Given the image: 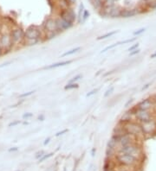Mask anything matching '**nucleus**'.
<instances>
[{
    "mask_svg": "<svg viewBox=\"0 0 156 171\" xmlns=\"http://www.w3.org/2000/svg\"><path fill=\"white\" fill-rule=\"evenodd\" d=\"M45 154V152H44V150H39V151H37V153H36V155H35V158L36 159H40L42 156H44Z\"/></svg>",
    "mask_w": 156,
    "mask_h": 171,
    "instance_id": "33",
    "label": "nucleus"
},
{
    "mask_svg": "<svg viewBox=\"0 0 156 171\" xmlns=\"http://www.w3.org/2000/svg\"><path fill=\"white\" fill-rule=\"evenodd\" d=\"M14 43L11 40L10 34H2L0 36V47L4 49L5 54L12 49Z\"/></svg>",
    "mask_w": 156,
    "mask_h": 171,
    "instance_id": "8",
    "label": "nucleus"
},
{
    "mask_svg": "<svg viewBox=\"0 0 156 171\" xmlns=\"http://www.w3.org/2000/svg\"><path fill=\"white\" fill-rule=\"evenodd\" d=\"M140 10H138L137 8H133V9H122L121 10V18H129V17H134L135 16L139 15Z\"/></svg>",
    "mask_w": 156,
    "mask_h": 171,
    "instance_id": "14",
    "label": "nucleus"
},
{
    "mask_svg": "<svg viewBox=\"0 0 156 171\" xmlns=\"http://www.w3.org/2000/svg\"><path fill=\"white\" fill-rule=\"evenodd\" d=\"M32 117H33V113H31V112H26V113H24V114L23 115V119H30V118H32Z\"/></svg>",
    "mask_w": 156,
    "mask_h": 171,
    "instance_id": "37",
    "label": "nucleus"
},
{
    "mask_svg": "<svg viewBox=\"0 0 156 171\" xmlns=\"http://www.w3.org/2000/svg\"><path fill=\"white\" fill-rule=\"evenodd\" d=\"M156 102L153 99V98H146L141 100L135 105V108L139 110H145V111H151L154 112Z\"/></svg>",
    "mask_w": 156,
    "mask_h": 171,
    "instance_id": "7",
    "label": "nucleus"
},
{
    "mask_svg": "<svg viewBox=\"0 0 156 171\" xmlns=\"http://www.w3.org/2000/svg\"><path fill=\"white\" fill-rule=\"evenodd\" d=\"M63 171H67V170H66V168H64V170H63Z\"/></svg>",
    "mask_w": 156,
    "mask_h": 171,
    "instance_id": "52",
    "label": "nucleus"
},
{
    "mask_svg": "<svg viewBox=\"0 0 156 171\" xmlns=\"http://www.w3.org/2000/svg\"><path fill=\"white\" fill-rule=\"evenodd\" d=\"M140 53H141V49L139 48V49H135V50H133V51L128 53V56H129V57H132V56L139 55Z\"/></svg>",
    "mask_w": 156,
    "mask_h": 171,
    "instance_id": "31",
    "label": "nucleus"
},
{
    "mask_svg": "<svg viewBox=\"0 0 156 171\" xmlns=\"http://www.w3.org/2000/svg\"><path fill=\"white\" fill-rule=\"evenodd\" d=\"M89 10H84L83 14H82V22H86V21L89 19Z\"/></svg>",
    "mask_w": 156,
    "mask_h": 171,
    "instance_id": "27",
    "label": "nucleus"
},
{
    "mask_svg": "<svg viewBox=\"0 0 156 171\" xmlns=\"http://www.w3.org/2000/svg\"><path fill=\"white\" fill-rule=\"evenodd\" d=\"M82 78V75H76L75 76H74L72 79H70L68 83H77V81H79Z\"/></svg>",
    "mask_w": 156,
    "mask_h": 171,
    "instance_id": "26",
    "label": "nucleus"
},
{
    "mask_svg": "<svg viewBox=\"0 0 156 171\" xmlns=\"http://www.w3.org/2000/svg\"><path fill=\"white\" fill-rule=\"evenodd\" d=\"M34 40L39 43L44 42V31L41 30L37 26H30L24 31V41Z\"/></svg>",
    "mask_w": 156,
    "mask_h": 171,
    "instance_id": "3",
    "label": "nucleus"
},
{
    "mask_svg": "<svg viewBox=\"0 0 156 171\" xmlns=\"http://www.w3.org/2000/svg\"><path fill=\"white\" fill-rule=\"evenodd\" d=\"M4 54H5V51H4V49H3L0 47V57H1V56L4 55Z\"/></svg>",
    "mask_w": 156,
    "mask_h": 171,
    "instance_id": "48",
    "label": "nucleus"
},
{
    "mask_svg": "<svg viewBox=\"0 0 156 171\" xmlns=\"http://www.w3.org/2000/svg\"><path fill=\"white\" fill-rule=\"evenodd\" d=\"M68 131H69L68 129H63V130H62V131H58V132H57V133L55 134V137H61V136H63V135L67 133Z\"/></svg>",
    "mask_w": 156,
    "mask_h": 171,
    "instance_id": "32",
    "label": "nucleus"
},
{
    "mask_svg": "<svg viewBox=\"0 0 156 171\" xmlns=\"http://www.w3.org/2000/svg\"><path fill=\"white\" fill-rule=\"evenodd\" d=\"M10 36L14 45L20 44L24 42V31L21 28H15L10 32Z\"/></svg>",
    "mask_w": 156,
    "mask_h": 171,
    "instance_id": "9",
    "label": "nucleus"
},
{
    "mask_svg": "<svg viewBox=\"0 0 156 171\" xmlns=\"http://www.w3.org/2000/svg\"><path fill=\"white\" fill-rule=\"evenodd\" d=\"M91 3L93 4L95 9H96L99 11H101L104 6V0H92Z\"/></svg>",
    "mask_w": 156,
    "mask_h": 171,
    "instance_id": "19",
    "label": "nucleus"
},
{
    "mask_svg": "<svg viewBox=\"0 0 156 171\" xmlns=\"http://www.w3.org/2000/svg\"><path fill=\"white\" fill-rule=\"evenodd\" d=\"M127 131L125 130V127H124V125L121 124V123H119L115 126V128L113 129V135H116V136H121V135H124L126 134Z\"/></svg>",
    "mask_w": 156,
    "mask_h": 171,
    "instance_id": "16",
    "label": "nucleus"
},
{
    "mask_svg": "<svg viewBox=\"0 0 156 171\" xmlns=\"http://www.w3.org/2000/svg\"><path fill=\"white\" fill-rule=\"evenodd\" d=\"M76 16H77L75 15L74 10L70 7L62 10L59 16L60 18L63 19V20H66V21H69V22H73V23H75V21H76Z\"/></svg>",
    "mask_w": 156,
    "mask_h": 171,
    "instance_id": "10",
    "label": "nucleus"
},
{
    "mask_svg": "<svg viewBox=\"0 0 156 171\" xmlns=\"http://www.w3.org/2000/svg\"><path fill=\"white\" fill-rule=\"evenodd\" d=\"M152 98H153V99H154V101L156 102V92H155V93L153 95V97H152Z\"/></svg>",
    "mask_w": 156,
    "mask_h": 171,
    "instance_id": "49",
    "label": "nucleus"
},
{
    "mask_svg": "<svg viewBox=\"0 0 156 171\" xmlns=\"http://www.w3.org/2000/svg\"><path fill=\"white\" fill-rule=\"evenodd\" d=\"M134 106L131 107L129 110H127V112H125L121 117V119L119 120V123H121V124H127L132 120H134Z\"/></svg>",
    "mask_w": 156,
    "mask_h": 171,
    "instance_id": "13",
    "label": "nucleus"
},
{
    "mask_svg": "<svg viewBox=\"0 0 156 171\" xmlns=\"http://www.w3.org/2000/svg\"><path fill=\"white\" fill-rule=\"evenodd\" d=\"M81 50V47H75L74 49H70V50H69V51H66L65 53H63V55H62V57H66V56H69V55H74L75 53H77L78 51H80Z\"/></svg>",
    "mask_w": 156,
    "mask_h": 171,
    "instance_id": "21",
    "label": "nucleus"
},
{
    "mask_svg": "<svg viewBox=\"0 0 156 171\" xmlns=\"http://www.w3.org/2000/svg\"><path fill=\"white\" fill-rule=\"evenodd\" d=\"M101 72H102V71H99V72H98V73H97V74H96V76H98V75H100V74H101Z\"/></svg>",
    "mask_w": 156,
    "mask_h": 171,
    "instance_id": "51",
    "label": "nucleus"
},
{
    "mask_svg": "<svg viewBox=\"0 0 156 171\" xmlns=\"http://www.w3.org/2000/svg\"><path fill=\"white\" fill-rule=\"evenodd\" d=\"M135 108V106H134ZM134 120H136L137 122H139L140 124L148 122L151 119H155L154 116V112H151V111H145V110H139V109H134Z\"/></svg>",
    "mask_w": 156,
    "mask_h": 171,
    "instance_id": "5",
    "label": "nucleus"
},
{
    "mask_svg": "<svg viewBox=\"0 0 156 171\" xmlns=\"http://www.w3.org/2000/svg\"><path fill=\"white\" fill-rule=\"evenodd\" d=\"M141 125L144 137H150L156 134V119H151Z\"/></svg>",
    "mask_w": 156,
    "mask_h": 171,
    "instance_id": "6",
    "label": "nucleus"
},
{
    "mask_svg": "<svg viewBox=\"0 0 156 171\" xmlns=\"http://www.w3.org/2000/svg\"><path fill=\"white\" fill-rule=\"evenodd\" d=\"M115 159L116 161V163L123 167H135L137 166L139 162L141 161L140 159L134 157V156L128 155L126 153H121V152H118L116 153V155L115 156Z\"/></svg>",
    "mask_w": 156,
    "mask_h": 171,
    "instance_id": "1",
    "label": "nucleus"
},
{
    "mask_svg": "<svg viewBox=\"0 0 156 171\" xmlns=\"http://www.w3.org/2000/svg\"><path fill=\"white\" fill-rule=\"evenodd\" d=\"M119 32V30H113V31H110V32H108L106 34H104L102 36H100L96 38L97 41H102V40H105V39H108V38L112 37L113 36H115V34H117Z\"/></svg>",
    "mask_w": 156,
    "mask_h": 171,
    "instance_id": "18",
    "label": "nucleus"
},
{
    "mask_svg": "<svg viewBox=\"0 0 156 171\" xmlns=\"http://www.w3.org/2000/svg\"><path fill=\"white\" fill-rule=\"evenodd\" d=\"M17 171H20V170H17Z\"/></svg>",
    "mask_w": 156,
    "mask_h": 171,
    "instance_id": "54",
    "label": "nucleus"
},
{
    "mask_svg": "<svg viewBox=\"0 0 156 171\" xmlns=\"http://www.w3.org/2000/svg\"><path fill=\"white\" fill-rule=\"evenodd\" d=\"M84 10H85V8H84L83 4H80V5H79V10H78V14H77V16H76V21H77V23H82V14H83Z\"/></svg>",
    "mask_w": 156,
    "mask_h": 171,
    "instance_id": "20",
    "label": "nucleus"
},
{
    "mask_svg": "<svg viewBox=\"0 0 156 171\" xmlns=\"http://www.w3.org/2000/svg\"><path fill=\"white\" fill-rule=\"evenodd\" d=\"M139 140L130 134L126 133L124 135H121V136H119V138H118V142H119V145L120 147L121 146H126V145H128L130 143H135V142H138Z\"/></svg>",
    "mask_w": 156,
    "mask_h": 171,
    "instance_id": "11",
    "label": "nucleus"
},
{
    "mask_svg": "<svg viewBox=\"0 0 156 171\" xmlns=\"http://www.w3.org/2000/svg\"><path fill=\"white\" fill-rule=\"evenodd\" d=\"M44 119H45V117L44 114H40V115L38 116V120H39V121H44Z\"/></svg>",
    "mask_w": 156,
    "mask_h": 171,
    "instance_id": "42",
    "label": "nucleus"
},
{
    "mask_svg": "<svg viewBox=\"0 0 156 171\" xmlns=\"http://www.w3.org/2000/svg\"><path fill=\"white\" fill-rule=\"evenodd\" d=\"M34 93H35L34 91H30V92L24 93H23V94H20V95H19V98H20V99H23V98H25V97H29L30 96V95H32Z\"/></svg>",
    "mask_w": 156,
    "mask_h": 171,
    "instance_id": "34",
    "label": "nucleus"
},
{
    "mask_svg": "<svg viewBox=\"0 0 156 171\" xmlns=\"http://www.w3.org/2000/svg\"><path fill=\"white\" fill-rule=\"evenodd\" d=\"M17 150H18V148H17V147H14V148L9 149V151H10V152H11V151H17Z\"/></svg>",
    "mask_w": 156,
    "mask_h": 171,
    "instance_id": "46",
    "label": "nucleus"
},
{
    "mask_svg": "<svg viewBox=\"0 0 156 171\" xmlns=\"http://www.w3.org/2000/svg\"><path fill=\"white\" fill-rule=\"evenodd\" d=\"M117 171H127V170H125V169H121V170H117Z\"/></svg>",
    "mask_w": 156,
    "mask_h": 171,
    "instance_id": "50",
    "label": "nucleus"
},
{
    "mask_svg": "<svg viewBox=\"0 0 156 171\" xmlns=\"http://www.w3.org/2000/svg\"><path fill=\"white\" fill-rule=\"evenodd\" d=\"M123 125H124L127 133L135 137L138 140L140 138L144 137L143 131L141 129V125L139 122H137L136 120H132V121H130L127 124H123Z\"/></svg>",
    "mask_w": 156,
    "mask_h": 171,
    "instance_id": "4",
    "label": "nucleus"
},
{
    "mask_svg": "<svg viewBox=\"0 0 156 171\" xmlns=\"http://www.w3.org/2000/svg\"><path fill=\"white\" fill-rule=\"evenodd\" d=\"M54 155V152H50V153H48V154H44V156H42L39 160H38V163H43V162H44L45 160H47V159H49L50 157H51L52 156Z\"/></svg>",
    "mask_w": 156,
    "mask_h": 171,
    "instance_id": "25",
    "label": "nucleus"
},
{
    "mask_svg": "<svg viewBox=\"0 0 156 171\" xmlns=\"http://www.w3.org/2000/svg\"><path fill=\"white\" fill-rule=\"evenodd\" d=\"M117 46H118V43H117L109 45V46H107L106 48H104L103 49H102V50L100 53H101V54H104V53L108 52V51L111 50V49H115V47H117Z\"/></svg>",
    "mask_w": 156,
    "mask_h": 171,
    "instance_id": "23",
    "label": "nucleus"
},
{
    "mask_svg": "<svg viewBox=\"0 0 156 171\" xmlns=\"http://www.w3.org/2000/svg\"><path fill=\"white\" fill-rule=\"evenodd\" d=\"M114 90H115V87H110L109 89L104 93V97L107 98V97H109V95H111L112 93H114Z\"/></svg>",
    "mask_w": 156,
    "mask_h": 171,
    "instance_id": "29",
    "label": "nucleus"
},
{
    "mask_svg": "<svg viewBox=\"0 0 156 171\" xmlns=\"http://www.w3.org/2000/svg\"><path fill=\"white\" fill-rule=\"evenodd\" d=\"M99 91V88H96V89H93L91 90L90 92H89L87 94H86V97H90L92 96V95H95L96 93H97V92Z\"/></svg>",
    "mask_w": 156,
    "mask_h": 171,
    "instance_id": "36",
    "label": "nucleus"
},
{
    "mask_svg": "<svg viewBox=\"0 0 156 171\" xmlns=\"http://www.w3.org/2000/svg\"><path fill=\"white\" fill-rule=\"evenodd\" d=\"M68 3H69V6H71V5H73L75 3V0H67Z\"/></svg>",
    "mask_w": 156,
    "mask_h": 171,
    "instance_id": "44",
    "label": "nucleus"
},
{
    "mask_svg": "<svg viewBox=\"0 0 156 171\" xmlns=\"http://www.w3.org/2000/svg\"><path fill=\"white\" fill-rule=\"evenodd\" d=\"M19 124H21V121L20 120H14V121H12V122H11L10 124H9V127H14L16 125H19Z\"/></svg>",
    "mask_w": 156,
    "mask_h": 171,
    "instance_id": "35",
    "label": "nucleus"
},
{
    "mask_svg": "<svg viewBox=\"0 0 156 171\" xmlns=\"http://www.w3.org/2000/svg\"><path fill=\"white\" fill-rule=\"evenodd\" d=\"M50 140H51V137H47V138L44 140V145L46 146L47 144H49V143H50Z\"/></svg>",
    "mask_w": 156,
    "mask_h": 171,
    "instance_id": "41",
    "label": "nucleus"
},
{
    "mask_svg": "<svg viewBox=\"0 0 156 171\" xmlns=\"http://www.w3.org/2000/svg\"><path fill=\"white\" fill-rule=\"evenodd\" d=\"M150 58L151 59H155L156 58V51L153 53V54H151V55H150Z\"/></svg>",
    "mask_w": 156,
    "mask_h": 171,
    "instance_id": "45",
    "label": "nucleus"
},
{
    "mask_svg": "<svg viewBox=\"0 0 156 171\" xmlns=\"http://www.w3.org/2000/svg\"><path fill=\"white\" fill-rule=\"evenodd\" d=\"M118 138H119V136H116V135H113V134H112L111 137L109 139V141L107 143V148L115 149V150L117 151L118 149L120 148Z\"/></svg>",
    "mask_w": 156,
    "mask_h": 171,
    "instance_id": "15",
    "label": "nucleus"
},
{
    "mask_svg": "<svg viewBox=\"0 0 156 171\" xmlns=\"http://www.w3.org/2000/svg\"><path fill=\"white\" fill-rule=\"evenodd\" d=\"M148 7L149 9H151V10H156V0L153 1L152 3H150L148 5Z\"/></svg>",
    "mask_w": 156,
    "mask_h": 171,
    "instance_id": "38",
    "label": "nucleus"
},
{
    "mask_svg": "<svg viewBox=\"0 0 156 171\" xmlns=\"http://www.w3.org/2000/svg\"><path fill=\"white\" fill-rule=\"evenodd\" d=\"M133 102H134V99H129L126 103H125V105H124V107H125V108H128V107L132 105Z\"/></svg>",
    "mask_w": 156,
    "mask_h": 171,
    "instance_id": "39",
    "label": "nucleus"
},
{
    "mask_svg": "<svg viewBox=\"0 0 156 171\" xmlns=\"http://www.w3.org/2000/svg\"><path fill=\"white\" fill-rule=\"evenodd\" d=\"M55 171H57V170H55Z\"/></svg>",
    "mask_w": 156,
    "mask_h": 171,
    "instance_id": "53",
    "label": "nucleus"
},
{
    "mask_svg": "<svg viewBox=\"0 0 156 171\" xmlns=\"http://www.w3.org/2000/svg\"><path fill=\"white\" fill-rule=\"evenodd\" d=\"M44 33L58 32L57 28V20H56V18L50 17L45 21L44 23Z\"/></svg>",
    "mask_w": 156,
    "mask_h": 171,
    "instance_id": "12",
    "label": "nucleus"
},
{
    "mask_svg": "<svg viewBox=\"0 0 156 171\" xmlns=\"http://www.w3.org/2000/svg\"><path fill=\"white\" fill-rule=\"evenodd\" d=\"M103 171H117V170H115L114 168H111V169H103Z\"/></svg>",
    "mask_w": 156,
    "mask_h": 171,
    "instance_id": "47",
    "label": "nucleus"
},
{
    "mask_svg": "<svg viewBox=\"0 0 156 171\" xmlns=\"http://www.w3.org/2000/svg\"><path fill=\"white\" fill-rule=\"evenodd\" d=\"M139 48H140V43H134V44H133L132 46H130V47L127 49V51H128V52H131V51L135 50V49H139Z\"/></svg>",
    "mask_w": 156,
    "mask_h": 171,
    "instance_id": "30",
    "label": "nucleus"
},
{
    "mask_svg": "<svg viewBox=\"0 0 156 171\" xmlns=\"http://www.w3.org/2000/svg\"><path fill=\"white\" fill-rule=\"evenodd\" d=\"M117 151L131 155V156H134V157H136V158H138L140 160L143 156V149H142L141 143H138V142L130 143V144L126 145V146H121L118 149Z\"/></svg>",
    "mask_w": 156,
    "mask_h": 171,
    "instance_id": "2",
    "label": "nucleus"
},
{
    "mask_svg": "<svg viewBox=\"0 0 156 171\" xmlns=\"http://www.w3.org/2000/svg\"><path fill=\"white\" fill-rule=\"evenodd\" d=\"M146 28H141V29H139V30H136L135 31L133 32V36L134 37H138V36H140L141 34H143L145 31H146Z\"/></svg>",
    "mask_w": 156,
    "mask_h": 171,
    "instance_id": "28",
    "label": "nucleus"
},
{
    "mask_svg": "<svg viewBox=\"0 0 156 171\" xmlns=\"http://www.w3.org/2000/svg\"><path fill=\"white\" fill-rule=\"evenodd\" d=\"M150 86H151V83L149 82V83H147V84H145L142 87H141V92H143V91H146L147 89H148L149 87H150Z\"/></svg>",
    "mask_w": 156,
    "mask_h": 171,
    "instance_id": "40",
    "label": "nucleus"
},
{
    "mask_svg": "<svg viewBox=\"0 0 156 171\" xmlns=\"http://www.w3.org/2000/svg\"><path fill=\"white\" fill-rule=\"evenodd\" d=\"M79 87V85L77 83H67L64 86V90H74L77 89Z\"/></svg>",
    "mask_w": 156,
    "mask_h": 171,
    "instance_id": "22",
    "label": "nucleus"
},
{
    "mask_svg": "<svg viewBox=\"0 0 156 171\" xmlns=\"http://www.w3.org/2000/svg\"><path fill=\"white\" fill-rule=\"evenodd\" d=\"M137 38L136 37H134L133 38H129V39H127V40H124V41H121V42H118L117 43H118V46L119 45H123V44H127V43H133L134 41H136L137 40Z\"/></svg>",
    "mask_w": 156,
    "mask_h": 171,
    "instance_id": "24",
    "label": "nucleus"
},
{
    "mask_svg": "<svg viewBox=\"0 0 156 171\" xmlns=\"http://www.w3.org/2000/svg\"><path fill=\"white\" fill-rule=\"evenodd\" d=\"M96 153V148H92V149H91V156H95Z\"/></svg>",
    "mask_w": 156,
    "mask_h": 171,
    "instance_id": "43",
    "label": "nucleus"
},
{
    "mask_svg": "<svg viewBox=\"0 0 156 171\" xmlns=\"http://www.w3.org/2000/svg\"><path fill=\"white\" fill-rule=\"evenodd\" d=\"M70 63H72V60H63V61H58V62H56V63H53L51 65H49L47 67H44V69H54V68H57L60 67H64V66H67L69 65Z\"/></svg>",
    "mask_w": 156,
    "mask_h": 171,
    "instance_id": "17",
    "label": "nucleus"
}]
</instances>
